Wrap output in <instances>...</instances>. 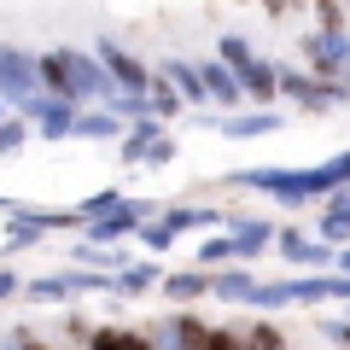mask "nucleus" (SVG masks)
Instances as JSON below:
<instances>
[{
    "label": "nucleus",
    "mask_w": 350,
    "mask_h": 350,
    "mask_svg": "<svg viewBox=\"0 0 350 350\" xmlns=\"http://www.w3.org/2000/svg\"><path fill=\"white\" fill-rule=\"evenodd\" d=\"M245 350H286V338H280L269 321H257V327L245 333Z\"/></svg>",
    "instance_id": "f03ea898"
},
{
    "label": "nucleus",
    "mask_w": 350,
    "mask_h": 350,
    "mask_svg": "<svg viewBox=\"0 0 350 350\" xmlns=\"http://www.w3.org/2000/svg\"><path fill=\"white\" fill-rule=\"evenodd\" d=\"M88 350H152V338L146 333H123V327H100Z\"/></svg>",
    "instance_id": "f257e3e1"
},
{
    "label": "nucleus",
    "mask_w": 350,
    "mask_h": 350,
    "mask_svg": "<svg viewBox=\"0 0 350 350\" xmlns=\"http://www.w3.org/2000/svg\"><path fill=\"white\" fill-rule=\"evenodd\" d=\"M204 350H245V338L222 333V327H211V338H204Z\"/></svg>",
    "instance_id": "20e7f679"
},
{
    "label": "nucleus",
    "mask_w": 350,
    "mask_h": 350,
    "mask_svg": "<svg viewBox=\"0 0 350 350\" xmlns=\"http://www.w3.org/2000/svg\"><path fill=\"white\" fill-rule=\"evenodd\" d=\"M216 292H222V298H245L251 280H245V275H228V280H216Z\"/></svg>",
    "instance_id": "39448f33"
},
{
    "label": "nucleus",
    "mask_w": 350,
    "mask_h": 350,
    "mask_svg": "<svg viewBox=\"0 0 350 350\" xmlns=\"http://www.w3.org/2000/svg\"><path fill=\"white\" fill-rule=\"evenodd\" d=\"M199 292H204L199 275H170V298H199Z\"/></svg>",
    "instance_id": "7ed1b4c3"
}]
</instances>
